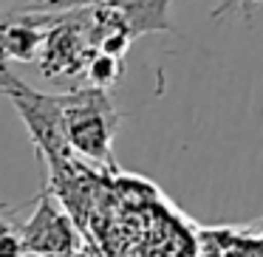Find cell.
I'll return each mask as SVG.
<instances>
[{"instance_id": "obj_1", "label": "cell", "mask_w": 263, "mask_h": 257, "mask_svg": "<svg viewBox=\"0 0 263 257\" xmlns=\"http://www.w3.org/2000/svg\"><path fill=\"white\" fill-rule=\"evenodd\" d=\"M0 96H6L14 105L37 153L54 170V175L74 170V153L63 130V96L60 93L37 91L26 80H20L9 65H0Z\"/></svg>"}, {"instance_id": "obj_2", "label": "cell", "mask_w": 263, "mask_h": 257, "mask_svg": "<svg viewBox=\"0 0 263 257\" xmlns=\"http://www.w3.org/2000/svg\"><path fill=\"white\" fill-rule=\"evenodd\" d=\"M60 96H63V130L71 153L82 155L97 167H114L110 144L122 116L110 93L85 85Z\"/></svg>"}, {"instance_id": "obj_3", "label": "cell", "mask_w": 263, "mask_h": 257, "mask_svg": "<svg viewBox=\"0 0 263 257\" xmlns=\"http://www.w3.org/2000/svg\"><path fill=\"white\" fill-rule=\"evenodd\" d=\"M91 9H74V12H60L54 23L43 34L40 46V74L46 80H74L85 74L88 60L93 57L91 37Z\"/></svg>"}, {"instance_id": "obj_4", "label": "cell", "mask_w": 263, "mask_h": 257, "mask_svg": "<svg viewBox=\"0 0 263 257\" xmlns=\"http://www.w3.org/2000/svg\"><path fill=\"white\" fill-rule=\"evenodd\" d=\"M23 257H68L77 249V232L71 221L48 201V195L40 198L37 212L17 229Z\"/></svg>"}, {"instance_id": "obj_5", "label": "cell", "mask_w": 263, "mask_h": 257, "mask_svg": "<svg viewBox=\"0 0 263 257\" xmlns=\"http://www.w3.org/2000/svg\"><path fill=\"white\" fill-rule=\"evenodd\" d=\"M170 3L173 0H102L97 6H102L114 23L130 40H136L153 31H173Z\"/></svg>"}, {"instance_id": "obj_6", "label": "cell", "mask_w": 263, "mask_h": 257, "mask_svg": "<svg viewBox=\"0 0 263 257\" xmlns=\"http://www.w3.org/2000/svg\"><path fill=\"white\" fill-rule=\"evenodd\" d=\"M85 76L91 82V88H99V91H108L119 82L122 76V60L108 57V54H93L85 65Z\"/></svg>"}, {"instance_id": "obj_7", "label": "cell", "mask_w": 263, "mask_h": 257, "mask_svg": "<svg viewBox=\"0 0 263 257\" xmlns=\"http://www.w3.org/2000/svg\"><path fill=\"white\" fill-rule=\"evenodd\" d=\"M0 257H23L20 249V232L9 221V209L0 204Z\"/></svg>"}, {"instance_id": "obj_8", "label": "cell", "mask_w": 263, "mask_h": 257, "mask_svg": "<svg viewBox=\"0 0 263 257\" xmlns=\"http://www.w3.org/2000/svg\"><path fill=\"white\" fill-rule=\"evenodd\" d=\"M260 6V0H221L212 12V20L227 17V14H238V17H252Z\"/></svg>"}, {"instance_id": "obj_9", "label": "cell", "mask_w": 263, "mask_h": 257, "mask_svg": "<svg viewBox=\"0 0 263 257\" xmlns=\"http://www.w3.org/2000/svg\"><path fill=\"white\" fill-rule=\"evenodd\" d=\"M14 9H23V12H43V14H57L54 6L57 0H14Z\"/></svg>"}]
</instances>
